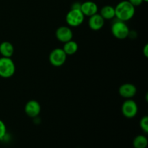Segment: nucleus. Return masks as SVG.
<instances>
[{
    "label": "nucleus",
    "mask_w": 148,
    "mask_h": 148,
    "mask_svg": "<svg viewBox=\"0 0 148 148\" xmlns=\"http://www.w3.org/2000/svg\"><path fill=\"white\" fill-rule=\"evenodd\" d=\"M121 113L127 119H133L138 113V106L137 103L131 99H126L121 106Z\"/></svg>",
    "instance_id": "obj_6"
},
{
    "label": "nucleus",
    "mask_w": 148,
    "mask_h": 148,
    "mask_svg": "<svg viewBox=\"0 0 148 148\" xmlns=\"http://www.w3.org/2000/svg\"><path fill=\"white\" fill-rule=\"evenodd\" d=\"M67 59V55L61 48H56L51 51L49 59L51 64L53 66L59 67L64 64Z\"/></svg>",
    "instance_id": "obj_5"
},
{
    "label": "nucleus",
    "mask_w": 148,
    "mask_h": 148,
    "mask_svg": "<svg viewBox=\"0 0 148 148\" xmlns=\"http://www.w3.org/2000/svg\"><path fill=\"white\" fill-rule=\"evenodd\" d=\"M84 20L85 16L80 9H71L66 15V22L69 27H78L83 23Z\"/></svg>",
    "instance_id": "obj_4"
},
{
    "label": "nucleus",
    "mask_w": 148,
    "mask_h": 148,
    "mask_svg": "<svg viewBox=\"0 0 148 148\" xmlns=\"http://www.w3.org/2000/svg\"><path fill=\"white\" fill-rule=\"evenodd\" d=\"M25 113L27 116L30 118H36L40 114L41 111V106L38 101L36 100H30L26 103L25 106Z\"/></svg>",
    "instance_id": "obj_7"
},
{
    "label": "nucleus",
    "mask_w": 148,
    "mask_h": 148,
    "mask_svg": "<svg viewBox=\"0 0 148 148\" xmlns=\"http://www.w3.org/2000/svg\"><path fill=\"white\" fill-rule=\"evenodd\" d=\"M128 1H130L134 7H139V6H140L143 4V2H144L143 0H128Z\"/></svg>",
    "instance_id": "obj_18"
},
{
    "label": "nucleus",
    "mask_w": 148,
    "mask_h": 148,
    "mask_svg": "<svg viewBox=\"0 0 148 148\" xmlns=\"http://www.w3.org/2000/svg\"><path fill=\"white\" fill-rule=\"evenodd\" d=\"M143 54H144V56H145L146 58L148 57V44L147 43H146L145 45V46L143 47Z\"/></svg>",
    "instance_id": "obj_19"
},
{
    "label": "nucleus",
    "mask_w": 148,
    "mask_h": 148,
    "mask_svg": "<svg viewBox=\"0 0 148 148\" xmlns=\"http://www.w3.org/2000/svg\"><path fill=\"white\" fill-rule=\"evenodd\" d=\"M143 1H144V2H147L148 0H143Z\"/></svg>",
    "instance_id": "obj_21"
},
{
    "label": "nucleus",
    "mask_w": 148,
    "mask_h": 148,
    "mask_svg": "<svg viewBox=\"0 0 148 148\" xmlns=\"http://www.w3.org/2000/svg\"><path fill=\"white\" fill-rule=\"evenodd\" d=\"M104 24H105V20L101 17L99 13H96L89 17L88 26L91 30H95V31L101 30L103 27Z\"/></svg>",
    "instance_id": "obj_10"
},
{
    "label": "nucleus",
    "mask_w": 148,
    "mask_h": 148,
    "mask_svg": "<svg viewBox=\"0 0 148 148\" xmlns=\"http://www.w3.org/2000/svg\"><path fill=\"white\" fill-rule=\"evenodd\" d=\"M80 10L84 16L90 17V16L98 13V7L96 3L94 1H86L83 3H81Z\"/></svg>",
    "instance_id": "obj_11"
},
{
    "label": "nucleus",
    "mask_w": 148,
    "mask_h": 148,
    "mask_svg": "<svg viewBox=\"0 0 148 148\" xmlns=\"http://www.w3.org/2000/svg\"><path fill=\"white\" fill-rule=\"evenodd\" d=\"M7 134V127L1 119H0V140H2Z\"/></svg>",
    "instance_id": "obj_17"
},
{
    "label": "nucleus",
    "mask_w": 148,
    "mask_h": 148,
    "mask_svg": "<svg viewBox=\"0 0 148 148\" xmlns=\"http://www.w3.org/2000/svg\"><path fill=\"white\" fill-rule=\"evenodd\" d=\"M114 8L115 17L123 22L129 21L132 19L135 14V7L128 0L120 1Z\"/></svg>",
    "instance_id": "obj_1"
},
{
    "label": "nucleus",
    "mask_w": 148,
    "mask_h": 148,
    "mask_svg": "<svg viewBox=\"0 0 148 148\" xmlns=\"http://www.w3.org/2000/svg\"><path fill=\"white\" fill-rule=\"evenodd\" d=\"M78 48H79V46H78L77 43L75 42V40H71L64 43L62 49L67 56H71V55H74L77 52Z\"/></svg>",
    "instance_id": "obj_14"
},
{
    "label": "nucleus",
    "mask_w": 148,
    "mask_h": 148,
    "mask_svg": "<svg viewBox=\"0 0 148 148\" xmlns=\"http://www.w3.org/2000/svg\"><path fill=\"white\" fill-rule=\"evenodd\" d=\"M137 89L134 84L124 83L122 84L119 88V93L122 98L125 99H131L135 96Z\"/></svg>",
    "instance_id": "obj_9"
},
{
    "label": "nucleus",
    "mask_w": 148,
    "mask_h": 148,
    "mask_svg": "<svg viewBox=\"0 0 148 148\" xmlns=\"http://www.w3.org/2000/svg\"><path fill=\"white\" fill-rule=\"evenodd\" d=\"M81 3L79 2H75L72 4V8L71 9H80Z\"/></svg>",
    "instance_id": "obj_20"
},
{
    "label": "nucleus",
    "mask_w": 148,
    "mask_h": 148,
    "mask_svg": "<svg viewBox=\"0 0 148 148\" xmlns=\"http://www.w3.org/2000/svg\"><path fill=\"white\" fill-rule=\"evenodd\" d=\"M140 127L145 134L148 133V117L147 116L142 117L140 121Z\"/></svg>",
    "instance_id": "obj_16"
},
{
    "label": "nucleus",
    "mask_w": 148,
    "mask_h": 148,
    "mask_svg": "<svg viewBox=\"0 0 148 148\" xmlns=\"http://www.w3.org/2000/svg\"><path fill=\"white\" fill-rule=\"evenodd\" d=\"M111 30L113 36L119 40H124L128 38L130 31L127 23L119 20L113 23Z\"/></svg>",
    "instance_id": "obj_3"
},
{
    "label": "nucleus",
    "mask_w": 148,
    "mask_h": 148,
    "mask_svg": "<svg viewBox=\"0 0 148 148\" xmlns=\"http://www.w3.org/2000/svg\"><path fill=\"white\" fill-rule=\"evenodd\" d=\"M16 71L15 64L11 58L0 57V77L2 78H10L14 75Z\"/></svg>",
    "instance_id": "obj_2"
},
{
    "label": "nucleus",
    "mask_w": 148,
    "mask_h": 148,
    "mask_svg": "<svg viewBox=\"0 0 148 148\" xmlns=\"http://www.w3.org/2000/svg\"><path fill=\"white\" fill-rule=\"evenodd\" d=\"M14 46L9 41H3L0 43V54L4 57L11 58L14 54Z\"/></svg>",
    "instance_id": "obj_12"
},
{
    "label": "nucleus",
    "mask_w": 148,
    "mask_h": 148,
    "mask_svg": "<svg viewBox=\"0 0 148 148\" xmlns=\"http://www.w3.org/2000/svg\"><path fill=\"white\" fill-rule=\"evenodd\" d=\"M100 14L104 20L115 18V8L111 5H105L100 10Z\"/></svg>",
    "instance_id": "obj_13"
},
{
    "label": "nucleus",
    "mask_w": 148,
    "mask_h": 148,
    "mask_svg": "<svg viewBox=\"0 0 148 148\" xmlns=\"http://www.w3.org/2000/svg\"><path fill=\"white\" fill-rule=\"evenodd\" d=\"M148 140L146 136L140 134L135 137L133 140V147L134 148H146L147 147Z\"/></svg>",
    "instance_id": "obj_15"
},
{
    "label": "nucleus",
    "mask_w": 148,
    "mask_h": 148,
    "mask_svg": "<svg viewBox=\"0 0 148 148\" xmlns=\"http://www.w3.org/2000/svg\"><path fill=\"white\" fill-rule=\"evenodd\" d=\"M56 39L62 43H66L73 38V32L69 26H60L58 27L55 33Z\"/></svg>",
    "instance_id": "obj_8"
}]
</instances>
